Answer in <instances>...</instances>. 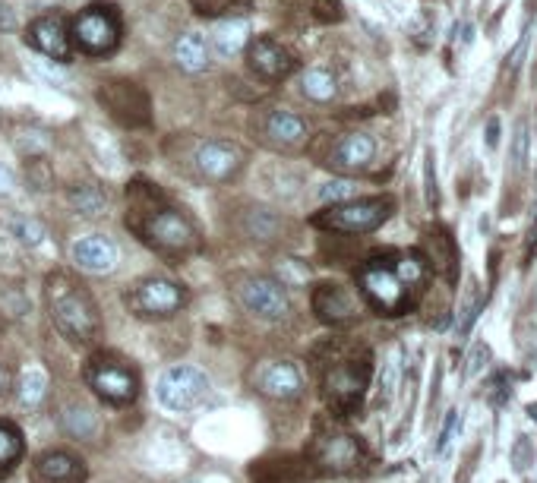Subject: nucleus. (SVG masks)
<instances>
[{
  "label": "nucleus",
  "mask_w": 537,
  "mask_h": 483,
  "mask_svg": "<svg viewBox=\"0 0 537 483\" xmlns=\"http://www.w3.org/2000/svg\"><path fill=\"white\" fill-rule=\"evenodd\" d=\"M32 67H35V73H42V76L48 79V83H61V79H64V73H61V70H57V67H45L42 60H35Z\"/></svg>",
  "instance_id": "obj_37"
},
{
  "label": "nucleus",
  "mask_w": 537,
  "mask_h": 483,
  "mask_svg": "<svg viewBox=\"0 0 537 483\" xmlns=\"http://www.w3.org/2000/svg\"><path fill=\"white\" fill-rule=\"evenodd\" d=\"M455 424H459V411H449L446 424H443V433H440V452H446L449 439H452V433H455Z\"/></svg>",
  "instance_id": "obj_36"
},
{
  "label": "nucleus",
  "mask_w": 537,
  "mask_h": 483,
  "mask_svg": "<svg viewBox=\"0 0 537 483\" xmlns=\"http://www.w3.org/2000/svg\"><path fill=\"white\" fill-rule=\"evenodd\" d=\"M376 155V143L367 133H348L342 136L329 152V168H335L338 174H357L370 168V161Z\"/></svg>",
  "instance_id": "obj_20"
},
{
  "label": "nucleus",
  "mask_w": 537,
  "mask_h": 483,
  "mask_svg": "<svg viewBox=\"0 0 537 483\" xmlns=\"http://www.w3.org/2000/svg\"><path fill=\"white\" fill-rule=\"evenodd\" d=\"M86 386L98 401H105L108 408H130L139 398V376L136 370L121 360L117 354H95L86 364Z\"/></svg>",
  "instance_id": "obj_5"
},
{
  "label": "nucleus",
  "mask_w": 537,
  "mask_h": 483,
  "mask_svg": "<svg viewBox=\"0 0 537 483\" xmlns=\"http://www.w3.org/2000/svg\"><path fill=\"white\" fill-rule=\"evenodd\" d=\"M13 187H16V177H13V171L0 165V196L13 193Z\"/></svg>",
  "instance_id": "obj_38"
},
{
  "label": "nucleus",
  "mask_w": 537,
  "mask_h": 483,
  "mask_svg": "<svg viewBox=\"0 0 537 483\" xmlns=\"http://www.w3.org/2000/svg\"><path fill=\"white\" fill-rule=\"evenodd\" d=\"M64 430L76 439H89L95 433V414L89 408H67Z\"/></svg>",
  "instance_id": "obj_28"
},
{
  "label": "nucleus",
  "mask_w": 537,
  "mask_h": 483,
  "mask_svg": "<svg viewBox=\"0 0 537 483\" xmlns=\"http://www.w3.org/2000/svg\"><path fill=\"white\" fill-rule=\"evenodd\" d=\"M427 196H430V206H436V177H433V155H427Z\"/></svg>",
  "instance_id": "obj_39"
},
{
  "label": "nucleus",
  "mask_w": 537,
  "mask_h": 483,
  "mask_svg": "<svg viewBox=\"0 0 537 483\" xmlns=\"http://www.w3.org/2000/svg\"><path fill=\"white\" fill-rule=\"evenodd\" d=\"M86 461L70 449H45L32 458L29 483H86Z\"/></svg>",
  "instance_id": "obj_12"
},
{
  "label": "nucleus",
  "mask_w": 537,
  "mask_h": 483,
  "mask_svg": "<svg viewBox=\"0 0 537 483\" xmlns=\"http://www.w3.org/2000/svg\"><path fill=\"white\" fill-rule=\"evenodd\" d=\"M127 307L139 319H171L187 307V291L171 278L149 275L127 291Z\"/></svg>",
  "instance_id": "obj_8"
},
{
  "label": "nucleus",
  "mask_w": 537,
  "mask_h": 483,
  "mask_svg": "<svg viewBox=\"0 0 537 483\" xmlns=\"http://www.w3.org/2000/svg\"><path fill=\"white\" fill-rule=\"evenodd\" d=\"M247 64L250 70L266 79V83H282L294 73V57L288 48H282L275 38H256L247 45Z\"/></svg>",
  "instance_id": "obj_16"
},
{
  "label": "nucleus",
  "mask_w": 537,
  "mask_h": 483,
  "mask_svg": "<svg viewBox=\"0 0 537 483\" xmlns=\"http://www.w3.org/2000/svg\"><path fill=\"white\" fill-rule=\"evenodd\" d=\"M45 389H48V376L42 370H29L23 382H19V405L38 408V401L45 398Z\"/></svg>",
  "instance_id": "obj_27"
},
{
  "label": "nucleus",
  "mask_w": 537,
  "mask_h": 483,
  "mask_svg": "<svg viewBox=\"0 0 537 483\" xmlns=\"http://www.w3.org/2000/svg\"><path fill=\"white\" fill-rule=\"evenodd\" d=\"M70 256H73V266L79 272H89V275H111L117 269V244L105 234H86L79 237L76 244L70 247Z\"/></svg>",
  "instance_id": "obj_17"
},
{
  "label": "nucleus",
  "mask_w": 537,
  "mask_h": 483,
  "mask_svg": "<svg viewBox=\"0 0 537 483\" xmlns=\"http://www.w3.org/2000/svg\"><path fill=\"white\" fill-rule=\"evenodd\" d=\"M70 42L92 57L111 54L117 42H121V19H117L111 7H89L73 19Z\"/></svg>",
  "instance_id": "obj_9"
},
{
  "label": "nucleus",
  "mask_w": 537,
  "mask_h": 483,
  "mask_svg": "<svg viewBox=\"0 0 537 483\" xmlns=\"http://www.w3.org/2000/svg\"><path fill=\"white\" fill-rule=\"evenodd\" d=\"M250 45V23L247 19H222L212 32V48L218 57H237Z\"/></svg>",
  "instance_id": "obj_23"
},
{
  "label": "nucleus",
  "mask_w": 537,
  "mask_h": 483,
  "mask_svg": "<svg viewBox=\"0 0 537 483\" xmlns=\"http://www.w3.org/2000/svg\"><path fill=\"white\" fill-rule=\"evenodd\" d=\"M45 300L51 322L73 345H92L102 338V313H98L95 297L79 278L70 272H54L45 281Z\"/></svg>",
  "instance_id": "obj_2"
},
{
  "label": "nucleus",
  "mask_w": 537,
  "mask_h": 483,
  "mask_svg": "<svg viewBox=\"0 0 537 483\" xmlns=\"http://www.w3.org/2000/svg\"><path fill=\"white\" fill-rule=\"evenodd\" d=\"M313 313L329 326H345L357 316V304L351 291L338 285V281H323V285L313 288Z\"/></svg>",
  "instance_id": "obj_19"
},
{
  "label": "nucleus",
  "mask_w": 537,
  "mask_h": 483,
  "mask_svg": "<svg viewBox=\"0 0 537 483\" xmlns=\"http://www.w3.org/2000/svg\"><path fill=\"white\" fill-rule=\"evenodd\" d=\"M70 203H73V209H76L79 215L92 218V215H102V212H105L108 196H105L102 190H98L95 184H83V187H73Z\"/></svg>",
  "instance_id": "obj_26"
},
{
  "label": "nucleus",
  "mask_w": 537,
  "mask_h": 483,
  "mask_svg": "<svg viewBox=\"0 0 537 483\" xmlns=\"http://www.w3.org/2000/svg\"><path fill=\"white\" fill-rule=\"evenodd\" d=\"M193 165H196V171H200L203 180L225 184V180H231L237 171L244 168V152L231 143H222V139H212V143H203L200 149H196Z\"/></svg>",
  "instance_id": "obj_15"
},
{
  "label": "nucleus",
  "mask_w": 537,
  "mask_h": 483,
  "mask_svg": "<svg viewBox=\"0 0 537 483\" xmlns=\"http://www.w3.org/2000/svg\"><path fill=\"white\" fill-rule=\"evenodd\" d=\"M427 278L430 263L421 253H389L367 259L357 272V285L380 316H405L417 307Z\"/></svg>",
  "instance_id": "obj_1"
},
{
  "label": "nucleus",
  "mask_w": 537,
  "mask_h": 483,
  "mask_svg": "<svg viewBox=\"0 0 537 483\" xmlns=\"http://www.w3.org/2000/svg\"><path fill=\"white\" fill-rule=\"evenodd\" d=\"M10 389V373H7V367H0V395H4Z\"/></svg>",
  "instance_id": "obj_40"
},
{
  "label": "nucleus",
  "mask_w": 537,
  "mask_h": 483,
  "mask_svg": "<svg viewBox=\"0 0 537 483\" xmlns=\"http://www.w3.org/2000/svg\"><path fill=\"white\" fill-rule=\"evenodd\" d=\"M304 458L313 468V474H335L338 477V474L361 471L367 465V449H364V442L348 430L316 424Z\"/></svg>",
  "instance_id": "obj_3"
},
{
  "label": "nucleus",
  "mask_w": 537,
  "mask_h": 483,
  "mask_svg": "<svg viewBox=\"0 0 537 483\" xmlns=\"http://www.w3.org/2000/svg\"><path fill=\"white\" fill-rule=\"evenodd\" d=\"M174 64L184 73H203L209 70V45L200 32H184L174 42Z\"/></svg>",
  "instance_id": "obj_22"
},
{
  "label": "nucleus",
  "mask_w": 537,
  "mask_h": 483,
  "mask_svg": "<svg viewBox=\"0 0 537 483\" xmlns=\"http://www.w3.org/2000/svg\"><path fill=\"white\" fill-rule=\"evenodd\" d=\"M212 395V379L193 364H174L155 382L158 405L171 414H190L203 408Z\"/></svg>",
  "instance_id": "obj_6"
},
{
  "label": "nucleus",
  "mask_w": 537,
  "mask_h": 483,
  "mask_svg": "<svg viewBox=\"0 0 537 483\" xmlns=\"http://www.w3.org/2000/svg\"><path fill=\"white\" fill-rule=\"evenodd\" d=\"M487 360H490V348H487V345H481V341H477L474 351H471V357H468L465 376H477V373H481V370L487 367Z\"/></svg>",
  "instance_id": "obj_33"
},
{
  "label": "nucleus",
  "mask_w": 537,
  "mask_h": 483,
  "mask_svg": "<svg viewBox=\"0 0 537 483\" xmlns=\"http://www.w3.org/2000/svg\"><path fill=\"white\" fill-rule=\"evenodd\" d=\"M253 386L256 392L272 401H294L304 395V376L291 360H266V364L256 370Z\"/></svg>",
  "instance_id": "obj_13"
},
{
  "label": "nucleus",
  "mask_w": 537,
  "mask_h": 483,
  "mask_svg": "<svg viewBox=\"0 0 537 483\" xmlns=\"http://www.w3.org/2000/svg\"><path fill=\"white\" fill-rule=\"evenodd\" d=\"M143 237L146 244H152L155 250H162L168 256H184L190 250H196V231L190 221L177 212V209H158L149 215V221L143 225Z\"/></svg>",
  "instance_id": "obj_11"
},
{
  "label": "nucleus",
  "mask_w": 537,
  "mask_h": 483,
  "mask_svg": "<svg viewBox=\"0 0 537 483\" xmlns=\"http://www.w3.org/2000/svg\"><path fill=\"white\" fill-rule=\"evenodd\" d=\"M275 228H278V218L275 215H269V212H256V215H250V221H247V231L253 234V237H260V240H269L272 234H275Z\"/></svg>",
  "instance_id": "obj_31"
},
{
  "label": "nucleus",
  "mask_w": 537,
  "mask_h": 483,
  "mask_svg": "<svg viewBox=\"0 0 537 483\" xmlns=\"http://www.w3.org/2000/svg\"><path fill=\"white\" fill-rule=\"evenodd\" d=\"M490 389H493V392H490V405H493V408H503L506 401H509V379H506V373L496 376Z\"/></svg>",
  "instance_id": "obj_35"
},
{
  "label": "nucleus",
  "mask_w": 537,
  "mask_h": 483,
  "mask_svg": "<svg viewBox=\"0 0 537 483\" xmlns=\"http://www.w3.org/2000/svg\"><path fill=\"white\" fill-rule=\"evenodd\" d=\"M367 386H370V354L345 357L326 370L323 398L335 417H351L361 411Z\"/></svg>",
  "instance_id": "obj_4"
},
{
  "label": "nucleus",
  "mask_w": 537,
  "mask_h": 483,
  "mask_svg": "<svg viewBox=\"0 0 537 483\" xmlns=\"http://www.w3.org/2000/svg\"><path fill=\"white\" fill-rule=\"evenodd\" d=\"M10 231L23 247H38L45 240V225H42V221H35V218H16L10 225Z\"/></svg>",
  "instance_id": "obj_29"
},
{
  "label": "nucleus",
  "mask_w": 537,
  "mask_h": 483,
  "mask_svg": "<svg viewBox=\"0 0 537 483\" xmlns=\"http://www.w3.org/2000/svg\"><path fill=\"white\" fill-rule=\"evenodd\" d=\"M263 136H266V143L275 146V149H282V152H294V149H301L307 143V124L297 114L291 111H272L266 120H263Z\"/></svg>",
  "instance_id": "obj_21"
},
{
  "label": "nucleus",
  "mask_w": 537,
  "mask_h": 483,
  "mask_svg": "<svg viewBox=\"0 0 537 483\" xmlns=\"http://www.w3.org/2000/svg\"><path fill=\"white\" fill-rule=\"evenodd\" d=\"M26 42L38 51L51 57L54 64H64L73 51V42H70V26L64 16L57 13H48V16H38L35 23L26 29Z\"/></svg>",
  "instance_id": "obj_14"
},
{
  "label": "nucleus",
  "mask_w": 537,
  "mask_h": 483,
  "mask_svg": "<svg viewBox=\"0 0 537 483\" xmlns=\"http://www.w3.org/2000/svg\"><path fill=\"white\" fill-rule=\"evenodd\" d=\"M301 92L304 98H310V102L316 105H326L332 102V98L338 95V83H335V76L323 67H313L301 76Z\"/></svg>",
  "instance_id": "obj_25"
},
{
  "label": "nucleus",
  "mask_w": 537,
  "mask_h": 483,
  "mask_svg": "<svg viewBox=\"0 0 537 483\" xmlns=\"http://www.w3.org/2000/svg\"><path fill=\"white\" fill-rule=\"evenodd\" d=\"M307 477L316 474L304 455H266L250 465L253 483H304Z\"/></svg>",
  "instance_id": "obj_18"
},
{
  "label": "nucleus",
  "mask_w": 537,
  "mask_h": 483,
  "mask_svg": "<svg viewBox=\"0 0 537 483\" xmlns=\"http://www.w3.org/2000/svg\"><path fill=\"white\" fill-rule=\"evenodd\" d=\"M354 180L348 177H335V180H326L320 187V199L323 203H345V199H354Z\"/></svg>",
  "instance_id": "obj_30"
},
{
  "label": "nucleus",
  "mask_w": 537,
  "mask_h": 483,
  "mask_svg": "<svg viewBox=\"0 0 537 483\" xmlns=\"http://www.w3.org/2000/svg\"><path fill=\"white\" fill-rule=\"evenodd\" d=\"M26 455V439L13 420H0V480H7Z\"/></svg>",
  "instance_id": "obj_24"
},
{
  "label": "nucleus",
  "mask_w": 537,
  "mask_h": 483,
  "mask_svg": "<svg viewBox=\"0 0 537 483\" xmlns=\"http://www.w3.org/2000/svg\"><path fill=\"white\" fill-rule=\"evenodd\" d=\"M531 461H534L531 442H528V436H519V442H515V449H512V468L515 471H528Z\"/></svg>",
  "instance_id": "obj_32"
},
{
  "label": "nucleus",
  "mask_w": 537,
  "mask_h": 483,
  "mask_svg": "<svg viewBox=\"0 0 537 483\" xmlns=\"http://www.w3.org/2000/svg\"><path fill=\"white\" fill-rule=\"evenodd\" d=\"M237 297L241 304L266 322H282L291 316V297L285 281H275L269 275H247L237 281Z\"/></svg>",
  "instance_id": "obj_10"
},
{
  "label": "nucleus",
  "mask_w": 537,
  "mask_h": 483,
  "mask_svg": "<svg viewBox=\"0 0 537 483\" xmlns=\"http://www.w3.org/2000/svg\"><path fill=\"white\" fill-rule=\"evenodd\" d=\"M481 304H484V300H481V294H471L468 297V307H465V319H462V326H459V335L465 338L468 332H471V326H474V322H477V313H481Z\"/></svg>",
  "instance_id": "obj_34"
},
{
  "label": "nucleus",
  "mask_w": 537,
  "mask_h": 483,
  "mask_svg": "<svg viewBox=\"0 0 537 483\" xmlns=\"http://www.w3.org/2000/svg\"><path fill=\"white\" fill-rule=\"evenodd\" d=\"M392 215V199H345L313 218L316 228L338 234H370Z\"/></svg>",
  "instance_id": "obj_7"
}]
</instances>
